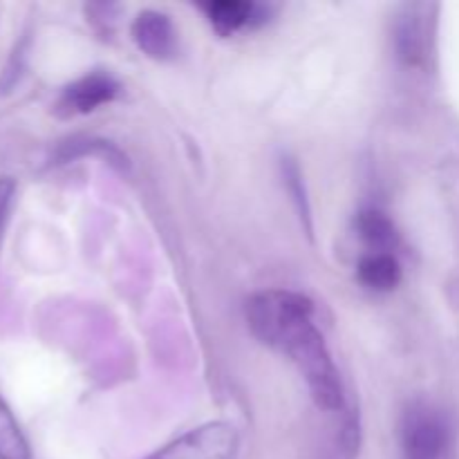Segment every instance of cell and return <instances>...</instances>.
I'll use <instances>...</instances> for the list:
<instances>
[{
  "label": "cell",
  "mask_w": 459,
  "mask_h": 459,
  "mask_svg": "<svg viewBox=\"0 0 459 459\" xmlns=\"http://www.w3.org/2000/svg\"><path fill=\"white\" fill-rule=\"evenodd\" d=\"M314 305L294 291L272 290L247 303L251 332L269 348L281 350L305 377L314 402L330 412L343 411V385L321 332L312 321Z\"/></svg>",
  "instance_id": "obj_1"
},
{
  "label": "cell",
  "mask_w": 459,
  "mask_h": 459,
  "mask_svg": "<svg viewBox=\"0 0 459 459\" xmlns=\"http://www.w3.org/2000/svg\"><path fill=\"white\" fill-rule=\"evenodd\" d=\"M402 446L406 459H448L453 430L446 417L429 403H412L403 415Z\"/></svg>",
  "instance_id": "obj_2"
},
{
  "label": "cell",
  "mask_w": 459,
  "mask_h": 459,
  "mask_svg": "<svg viewBox=\"0 0 459 459\" xmlns=\"http://www.w3.org/2000/svg\"><path fill=\"white\" fill-rule=\"evenodd\" d=\"M238 444L240 442H238L236 429L215 421V424L188 430L186 435L143 459H236Z\"/></svg>",
  "instance_id": "obj_3"
},
{
  "label": "cell",
  "mask_w": 459,
  "mask_h": 459,
  "mask_svg": "<svg viewBox=\"0 0 459 459\" xmlns=\"http://www.w3.org/2000/svg\"><path fill=\"white\" fill-rule=\"evenodd\" d=\"M117 92H119V83L110 74L94 72V74L83 76V79L74 81L63 90L58 110L63 115H88L103 103L112 101Z\"/></svg>",
  "instance_id": "obj_4"
},
{
  "label": "cell",
  "mask_w": 459,
  "mask_h": 459,
  "mask_svg": "<svg viewBox=\"0 0 459 459\" xmlns=\"http://www.w3.org/2000/svg\"><path fill=\"white\" fill-rule=\"evenodd\" d=\"M133 39L151 58H170L178 48V34L170 18L161 12H142L133 22Z\"/></svg>",
  "instance_id": "obj_5"
},
{
  "label": "cell",
  "mask_w": 459,
  "mask_h": 459,
  "mask_svg": "<svg viewBox=\"0 0 459 459\" xmlns=\"http://www.w3.org/2000/svg\"><path fill=\"white\" fill-rule=\"evenodd\" d=\"M204 9L211 25L220 34H233V31L251 25L255 18L263 16L258 4L247 3V0H215V3L204 4Z\"/></svg>",
  "instance_id": "obj_6"
},
{
  "label": "cell",
  "mask_w": 459,
  "mask_h": 459,
  "mask_svg": "<svg viewBox=\"0 0 459 459\" xmlns=\"http://www.w3.org/2000/svg\"><path fill=\"white\" fill-rule=\"evenodd\" d=\"M359 278L370 290L388 291L397 287L399 278H402V269H399V263L390 254H370L359 264Z\"/></svg>",
  "instance_id": "obj_7"
},
{
  "label": "cell",
  "mask_w": 459,
  "mask_h": 459,
  "mask_svg": "<svg viewBox=\"0 0 459 459\" xmlns=\"http://www.w3.org/2000/svg\"><path fill=\"white\" fill-rule=\"evenodd\" d=\"M359 231L361 238L372 247V254H385L394 247L397 242V231H394V224L385 218L379 211H366L359 218Z\"/></svg>",
  "instance_id": "obj_8"
},
{
  "label": "cell",
  "mask_w": 459,
  "mask_h": 459,
  "mask_svg": "<svg viewBox=\"0 0 459 459\" xmlns=\"http://www.w3.org/2000/svg\"><path fill=\"white\" fill-rule=\"evenodd\" d=\"M0 459H30V444L3 399H0Z\"/></svg>",
  "instance_id": "obj_9"
},
{
  "label": "cell",
  "mask_w": 459,
  "mask_h": 459,
  "mask_svg": "<svg viewBox=\"0 0 459 459\" xmlns=\"http://www.w3.org/2000/svg\"><path fill=\"white\" fill-rule=\"evenodd\" d=\"M13 195V182L12 179H0V229H3L4 218H7L9 202H12Z\"/></svg>",
  "instance_id": "obj_10"
}]
</instances>
